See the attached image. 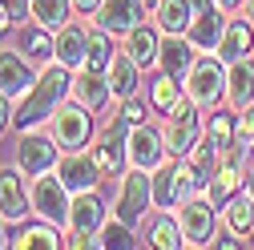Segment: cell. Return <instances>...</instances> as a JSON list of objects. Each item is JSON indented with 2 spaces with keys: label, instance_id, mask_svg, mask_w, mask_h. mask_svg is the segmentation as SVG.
<instances>
[{
  "label": "cell",
  "instance_id": "1",
  "mask_svg": "<svg viewBox=\"0 0 254 250\" xmlns=\"http://www.w3.org/2000/svg\"><path fill=\"white\" fill-rule=\"evenodd\" d=\"M73 89V77H69V65H61V61H53V65H45V73L37 77V85L24 93V101L16 105L12 121L20 125V129H33L37 121H45L49 113H57V105L65 101V93Z\"/></svg>",
  "mask_w": 254,
  "mask_h": 250
},
{
  "label": "cell",
  "instance_id": "2",
  "mask_svg": "<svg viewBox=\"0 0 254 250\" xmlns=\"http://www.w3.org/2000/svg\"><path fill=\"white\" fill-rule=\"evenodd\" d=\"M149 206H153V178H149V170L129 166V170L121 174V182H117L113 218H121V222H129V226H137L141 218H145Z\"/></svg>",
  "mask_w": 254,
  "mask_h": 250
},
{
  "label": "cell",
  "instance_id": "3",
  "mask_svg": "<svg viewBox=\"0 0 254 250\" xmlns=\"http://www.w3.org/2000/svg\"><path fill=\"white\" fill-rule=\"evenodd\" d=\"M178 226L186 246H214V230H218V206L206 194H190L178 202Z\"/></svg>",
  "mask_w": 254,
  "mask_h": 250
},
{
  "label": "cell",
  "instance_id": "4",
  "mask_svg": "<svg viewBox=\"0 0 254 250\" xmlns=\"http://www.w3.org/2000/svg\"><path fill=\"white\" fill-rule=\"evenodd\" d=\"M162 137H166V149L174 153V158H186V153L198 145V137H202V113H198V105L190 101V97H182V101L166 113Z\"/></svg>",
  "mask_w": 254,
  "mask_h": 250
},
{
  "label": "cell",
  "instance_id": "5",
  "mask_svg": "<svg viewBox=\"0 0 254 250\" xmlns=\"http://www.w3.org/2000/svg\"><path fill=\"white\" fill-rule=\"evenodd\" d=\"M226 93V69H222V57H198L194 69L186 77V97L194 101L198 109H214L218 97Z\"/></svg>",
  "mask_w": 254,
  "mask_h": 250
},
{
  "label": "cell",
  "instance_id": "6",
  "mask_svg": "<svg viewBox=\"0 0 254 250\" xmlns=\"http://www.w3.org/2000/svg\"><path fill=\"white\" fill-rule=\"evenodd\" d=\"M28 202H33L37 218H45V222H57V226H69V206H73V194H69V186L57 178V170H53V178H49V174L33 178Z\"/></svg>",
  "mask_w": 254,
  "mask_h": 250
},
{
  "label": "cell",
  "instance_id": "7",
  "mask_svg": "<svg viewBox=\"0 0 254 250\" xmlns=\"http://www.w3.org/2000/svg\"><path fill=\"white\" fill-rule=\"evenodd\" d=\"M93 109H85L81 101H61L57 105V113H53V121H49V133L57 137V145L61 149H81V145H89V137H93V117H89Z\"/></svg>",
  "mask_w": 254,
  "mask_h": 250
},
{
  "label": "cell",
  "instance_id": "8",
  "mask_svg": "<svg viewBox=\"0 0 254 250\" xmlns=\"http://www.w3.org/2000/svg\"><path fill=\"white\" fill-rule=\"evenodd\" d=\"M246 153H250L246 145H230V149H222V153H218V162H214V170H210V182H206V190H202L218 210L226 206V198H230V194H238Z\"/></svg>",
  "mask_w": 254,
  "mask_h": 250
},
{
  "label": "cell",
  "instance_id": "9",
  "mask_svg": "<svg viewBox=\"0 0 254 250\" xmlns=\"http://www.w3.org/2000/svg\"><path fill=\"white\" fill-rule=\"evenodd\" d=\"M129 129H133V125L121 117V121L105 125V129L97 133V145L89 149V153H93V162L101 166L105 178H113V174L121 178V170L129 166Z\"/></svg>",
  "mask_w": 254,
  "mask_h": 250
},
{
  "label": "cell",
  "instance_id": "10",
  "mask_svg": "<svg viewBox=\"0 0 254 250\" xmlns=\"http://www.w3.org/2000/svg\"><path fill=\"white\" fill-rule=\"evenodd\" d=\"M57 162H61V145H57L53 133H33V129H28V133L20 137V145H16V166H20L24 178H41V174L57 170Z\"/></svg>",
  "mask_w": 254,
  "mask_h": 250
},
{
  "label": "cell",
  "instance_id": "11",
  "mask_svg": "<svg viewBox=\"0 0 254 250\" xmlns=\"http://www.w3.org/2000/svg\"><path fill=\"white\" fill-rule=\"evenodd\" d=\"M57 178L69 186V194H85V190H97L101 186V166L93 162V153H81V149H65L57 162Z\"/></svg>",
  "mask_w": 254,
  "mask_h": 250
},
{
  "label": "cell",
  "instance_id": "12",
  "mask_svg": "<svg viewBox=\"0 0 254 250\" xmlns=\"http://www.w3.org/2000/svg\"><path fill=\"white\" fill-rule=\"evenodd\" d=\"M145 0H101V8L93 12V24L105 28V33H129V28H137L145 20Z\"/></svg>",
  "mask_w": 254,
  "mask_h": 250
},
{
  "label": "cell",
  "instance_id": "13",
  "mask_svg": "<svg viewBox=\"0 0 254 250\" xmlns=\"http://www.w3.org/2000/svg\"><path fill=\"white\" fill-rule=\"evenodd\" d=\"M37 85V73H33V61H28L20 49H0V93L8 97H24L28 89Z\"/></svg>",
  "mask_w": 254,
  "mask_h": 250
},
{
  "label": "cell",
  "instance_id": "14",
  "mask_svg": "<svg viewBox=\"0 0 254 250\" xmlns=\"http://www.w3.org/2000/svg\"><path fill=\"white\" fill-rule=\"evenodd\" d=\"M73 101H81L85 109H105L109 105V97H113V89H109V73L105 69H89V65H81L77 73H73Z\"/></svg>",
  "mask_w": 254,
  "mask_h": 250
},
{
  "label": "cell",
  "instance_id": "15",
  "mask_svg": "<svg viewBox=\"0 0 254 250\" xmlns=\"http://www.w3.org/2000/svg\"><path fill=\"white\" fill-rule=\"evenodd\" d=\"M166 137L157 133V129H149V125H133L129 129V166H137V170H157L166 162Z\"/></svg>",
  "mask_w": 254,
  "mask_h": 250
},
{
  "label": "cell",
  "instance_id": "16",
  "mask_svg": "<svg viewBox=\"0 0 254 250\" xmlns=\"http://www.w3.org/2000/svg\"><path fill=\"white\" fill-rule=\"evenodd\" d=\"M194 61H198L194 41H190L186 33H166L162 53H157V65H162V73H170V77L186 81V77H190V69H194Z\"/></svg>",
  "mask_w": 254,
  "mask_h": 250
},
{
  "label": "cell",
  "instance_id": "17",
  "mask_svg": "<svg viewBox=\"0 0 254 250\" xmlns=\"http://www.w3.org/2000/svg\"><path fill=\"white\" fill-rule=\"evenodd\" d=\"M28 210H33V202H28L24 186H20V166L0 170V218L4 222H24Z\"/></svg>",
  "mask_w": 254,
  "mask_h": 250
},
{
  "label": "cell",
  "instance_id": "18",
  "mask_svg": "<svg viewBox=\"0 0 254 250\" xmlns=\"http://www.w3.org/2000/svg\"><path fill=\"white\" fill-rule=\"evenodd\" d=\"M222 33H226V12H222L218 4L206 8V12H194V20H190V28H186V37L194 41L198 53H214Z\"/></svg>",
  "mask_w": 254,
  "mask_h": 250
},
{
  "label": "cell",
  "instance_id": "19",
  "mask_svg": "<svg viewBox=\"0 0 254 250\" xmlns=\"http://www.w3.org/2000/svg\"><path fill=\"white\" fill-rule=\"evenodd\" d=\"M101 226H105V202L97 198V190L73 194V206H69V230H81V234H97Z\"/></svg>",
  "mask_w": 254,
  "mask_h": 250
},
{
  "label": "cell",
  "instance_id": "20",
  "mask_svg": "<svg viewBox=\"0 0 254 250\" xmlns=\"http://www.w3.org/2000/svg\"><path fill=\"white\" fill-rule=\"evenodd\" d=\"M16 49L28 61L49 65V57H57V37H53V28H45L41 20L37 24H16Z\"/></svg>",
  "mask_w": 254,
  "mask_h": 250
},
{
  "label": "cell",
  "instance_id": "21",
  "mask_svg": "<svg viewBox=\"0 0 254 250\" xmlns=\"http://www.w3.org/2000/svg\"><path fill=\"white\" fill-rule=\"evenodd\" d=\"M4 246H16V250H28V246H65L61 242V226L57 222H33V226H20V222H12V230L4 234Z\"/></svg>",
  "mask_w": 254,
  "mask_h": 250
},
{
  "label": "cell",
  "instance_id": "22",
  "mask_svg": "<svg viewBox=\"0 0 254 250\" xmlns=\"http://www.w3.org/2000/svg\"><path fill=\"white\" fill-rule=\"evenodd\" d=\"M254 49V33H250V24L246 20H226V33H222L218 41V57H222V65H238V61H246Z\"/></svg>",
  "mask_w": 254,
  "mask_h": 250
},
{
  "label": "cell",
  "instance_id": "23",
  "mask_svg": "<svg viewBox=\"0 0 254 250\" xmlns=\"http://www.w3.org/2000/svg\"><path fill=\"white\" fill-rule=\"evenodd\" d=\"M85 57H89V28H81V24L57 28V57L53 61H61V65H69V69H81Z\"/></svg>",
  "mask_w": 254,
  "mask_h": 250
},
{
  "label": "cell",
  "instance_id": "24",
  "mask_svg": "<svg viewBox=\"0 0 254 250\" xmlns=\"http://www.w3.org/2000/svg\"><path fill=\"white\" fill-rule=\"evenodd\" d=\"M109 89H113V97H133V93H137V85H141V65H137V61L129 57V53H113V61H109Z\"/></svg>",
  "mask_w": 254,
  "mask_h": 250
},
{
  "label": "cell",
  "instance_id": "25",
  "mask_svg": "<svg viewBox=\"0 0 254 250\" xmlns=\"http://www.w3.org/2000/svg\"><path fill=\"white\" fill-rule=\"evenodd\" d=\"M125 53H129L141 69L145 65H157V53H162V37H157V28H149V24L129 28V33H125Z\"/></svg>",
  "mask_w": 254,
  "mask_h": 250
},
{
  "label": "cell",
  "instance_id": "26",
  "mask_svg": "<svg viewBox=\"0 0 254 250\" xmlns=\"http://www.w3.org/2000/svg\"><path fill=\"white\" fill-rule=\"evenodd\" d=\"M226 97H230L234 109L254 105V61L250 57L238 61V65H230V73H226Z\"/></svg>",
  "mask_w": 254,
  "mask_h": 250
},
{
  "label": "cell",
  "instance_id": "27",
  "mask_svg": "<svg viewBox=\"0 0 254 250\" xmlns=\"http://www.w3.org/2000/svg\"><path fill=\"white\" fill-rule=\"evenodd\" d=\"M194 12H198L194 0H157L153 4V16H157V28H162V33H186Z\"/></svg>",
  "mask_w": 254,
  "mask_h": 250
},
{
  "label": "cell",
  "instance_id": "28",
  "mask_svg": "<svg viewBox=\"0 0 254 250\" xmlns=\"http://www.w3.org/2000/svg\"><path fill=\"white\" fill-rule=\"evenodd\" d=\"M222 210H226V214H222V218H226V230H234L238 238L254 234V198L250 194H230Z\"/></svg>",
  "mask_w": 254,
  "mask_h": 250
},
{
  "label": "cell",
  "instance_id": "29",
  "mask_svg": "<svg viewBox=\"0 0 254 250\" xmlns=\"http://www.w3.org/2000/svg\"><path fill=\"white\" fill-rule=\"evenodd\" d=\"M182 202V186H178V166L162 162L153 170V206L157 210H174Z\"/></svg>",
  "mask_w": 254,
  "mask_h": 250
},
{
  "label": "cell",
  "instance_id": "30",
  "mask_svg": "<svg viewBox=\"0 0 254 250\" xmlns=\"http://www.w3.org/2000/svg\"><path fill=\"white\" fill-rule=\"evenodd\" d=\"M234 113H222V109H214L210 113V125H206V141L222 153V149H230L234 141H238V133H234Z\"/></svg>",
  "mask_w": 254,
  "mask_h": 250
},
{
  "label": "cell",
  "instance_id": "31",
  "mask_svg": "<svg viewBox=\"0 0 254 250\" xmlns=\"http://www.w3.org/2000/svg\"><path fill=\"white\" fill-rule=\"evenodd\" d=\"M149 246H157V250H174V246H186V238H182V226H178V218H170L166 210L153 218V226H149Z\"/></svg>",
  "mask_w": 254,
  "mask_h": 250
},
{
  "label": "cell",
  "instance_id": "32",
  "mask_svg": "<svg viewBox=\"0 0 254 250\" xmlns=\"http://www.w3.org/2000/svg\"><path fill=\"white\" fill-rule=\"evenodd\" d=\"M73 12V0H33V20H41L45 28H65Z\"/></svg>",
  "mask_w": 254,
  "mask_h": 250
},
{
  "label": "cell",
  "instance_id": "33",
  "mask_svg": "<svg viewBox=\"0 0 254 250\" xmlns=\"http://www.w3.org/2000/svg\"><path fill=\"white\" fill-rule=\"evenodd\" d=\"M182 101V89H178V77H170V73H162L153 85H149V105L157 109V113H170L174 105Z\"/></svg>",
  "mask_w": 254,
  "mask_h": 250
},
{
  "label": "cell",
  "instance_id": "34",
  "mask_svg": "<svg viewBox=\"0 0 254 250\" xmlns=\"http://www.w3.org/2000/svg\"><path fill=\"white\" fill-rule=\"evenodd\" d=\"M109 61H113V33L93 28V33H89V57H85V65L89 69H109Z\"/></svg>",
  "mask_w": 254,
  "mask_h": 250
},
{
  "label": "cell",
  "instance_id": "35",
  "mask_svg": "<svg viewBox=\"0 0 254 250\" xmlns=\"http://www.w3.org/2000/svg\"><path fill=\"white\" fill-rule=\"evenodd\" d=\"M97 242H101V246H117V250H125V246H137L133 226H129V222H121V218H113V222H105V226L97 230Z\"/></svg>",
  "mask_w": 254,
  "mask_h": 250
},
{
  "label": "cell",
  "instance_id": "36",
  "mask_svg": "<svg viewBox=\"0 0 254 250\" xmlns=\"http://www.w3.org/2000/svg\"><path fill=\"white\" fill-rule=\"evenodd\" d=\"M33 16V0H0V33H8L12 24H24Z\"/></svg>",
  "mask_w": 254,
  "mask_h": 250
},
{
  "label": "cell",
  "instance_id": "37",
  "mask_svg": "<svg viewBox=\"0 0 254 250\" xmlns=\"http://www.w3.org/2000/svg\"><path fill=\"white\" fill-rule=\"evenodd\" d=\"M234 133H238V141H234V145H246V149H254V105L238 109V121H234Z\"/></svg>",
  "mask_w": 254,
  "mask_h": 250
},
{
  "label": "cell",
  "instance_id": "38",
  "mask_svg": "<svg viewBox=\"0 0 254 250\" xmlns=\"http://www.w3.org/2000/svg\"><path fill=\"white\" fill-rule=\"evenodd\" d=\"M121 117L129 121V125H145V101H137V93H133V97H125V109H121Z\"/></svg>",
  "mask_w": 254,
  "mask_h": 250
},
{
  "label": "cell",
  "instance_id": "39",
  "mask_svg": "<svg viewBox=\"0 0 254 250\" xmlns=\"http://www.w3.org/2000/svg\"><path fill=\"white\" fill-rule=\"evenodd\" d=\"M8 101H12L8 93H0V133H4V129H8V121H12V109H8Z\"/></svg>",
  "mask_w": 254,
  "mask_h": 250
},
{
  "label": "cell",
  "instance_id": "40",
  "mask_svg": "<svg viewBox=\"0 0 254 250\" xmlns=\"http://www.w3.org/2000/svg\"><path fill=\"white\" fill-rule=\"evenodd\" d=\"M73 8H77V12H97L101 0H73Z\"/></svg>",
  "mask_w": 254,
  "mask_h": 250
},
{
  "label": "cell",
  "instance_id": "41",
  "mask_svg": "<svg viewBox=\"0 0 254 250\" xmlns=\"http://www.w3.org/2000/svg\"><path fill=\"white\" fill-rule=\"evenodd\" d=\"M214 4H218L222 12H238V8H242V0H214Z\"/></svg>",
  "mask_w": 254,
  "mask_h": 250
},
{
  "label": "cell",
  "instance_id": "42",
  "mask_svg": "<svg viewBox=\"0 0 254 250\" xmlns=\"http://www.w3.org/2000/svg\"><path fill=\"white\" fill-rule=\"evenodd\" d=\"M246 194L254 198V162H250V170H246Z\"/></svg>",
  "mask_w": 254,
  "mask_h": 250
},
{
  "label": "cell",
  "instance_id": "43",
  "mask_svg": "<svg viewBox=\"0 0 254 250\" xmlns=\"http://www.w3.org/2000/svg\"><path fill=\"white\" fill-rule=\"evenodd\" d=\"M242 8H246V20L254 24V0H242Z\"/></svg>",
  "mask_w": 254,
  "mask_h": 250
},
{
  "label": "cell",
  "instance_id": "44",
  "mask_svg": "<svg viewBox=\"0 0 254 250\" xmlns=\"http://www.w3.org/2000/svg\"><path fill=\"white\" fill-rule=\"evenodd\" d=\"M145 4H149V8H153V4H157V0H145Z\"/></svg>",
  "mask_w": 254,
  "mask_h": 250
},
{
  "label": "cell",
  "instance_id": "45",
  "mask_svg": "<svg viewBox=\"0 0 254 250\" xmlns=\"http://www.w3.org/2000/svg\"><path fill=\"white\" fill-rule=\"evenodd\" d=\"M0 246H4V238H0Z\"/></svg>",
  "mask_w": 254,
  "mask_h": 250
},
{
  "label": "cell",
  "instance_id": "46",
  "mask_svg": "<svg viewBox=\"0 0 254 250\" xmlns=\"http://www.w3.org/2000/svg\"><path fill=\"white\" fill-rule=\"evenodd\" d=\"M250 238H254V234H250Z\"/></svg>",
  "mask_w": 254,
  "mask_h": 250
}]
</instances>
